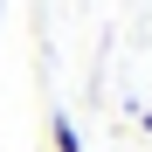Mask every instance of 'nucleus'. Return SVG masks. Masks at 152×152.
Returning <instances> with one entry per match:
<instances>
[{
    "label": "nucleus",
    "instance_id": "f257e3e1",
    "mask_svg": "<svg viewBox=\"0 0 152 152\" xmlns=\"http://www.w3.org/2000/svg\"><path fill=\"white\" fill-rule=\"evenodd\" d=\"M48 145H56V152H83V138H76V124H69V118L48 124Z\"/></svg>",
    "mask_w": 152,
    "mask_h": 152
}]
</instances>
